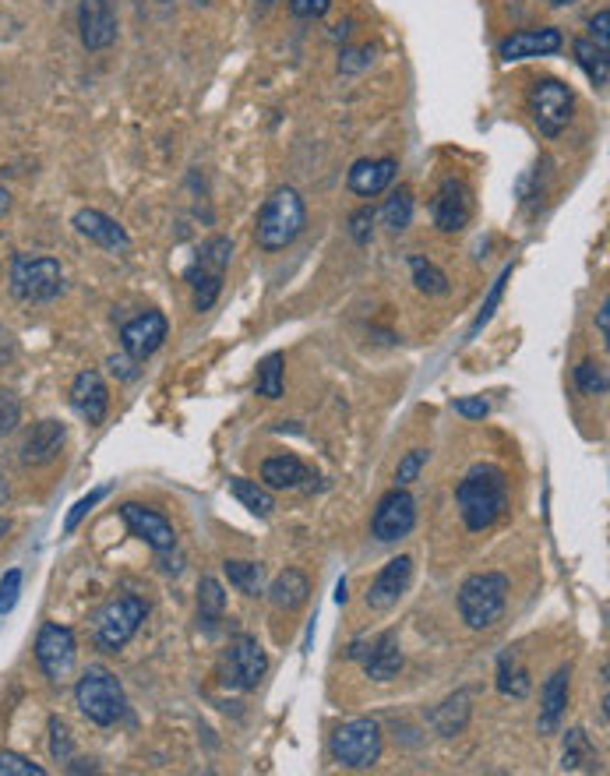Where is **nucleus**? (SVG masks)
I'll return each mask as SVG.
<instances>
[{
	"instance_id": "obj_1",
	"label": "nucleus",
	"mask_w": 610,
	"mask_h": 776,
	"mask_svg": "<svg viewBox=\"0 0 610 776\" xmlns=\"http://www.w3.org/2000/svg\"><path fill=\"white\" fill-rule=\"evenodd\" d=\"M456 501H459V516L466 523V529L473 534H483L491 529L504 505H508V484L498 466H473L470 474L462 477V484L456 487Z\"/></svg>"
},
{
	"instance_id": "obj_2",
	"label": "nucleus",
	"mask_w": 610,
	"mask_h": 776,
	"mask_svg": "<svg viewBox=\"0 0 610 776\" xmlns=\"http://www.w3.org/2000/svg\"><path fill=\"white\" fill-rule=\"evenodd\" d=\"M308 227V206L297 188H279L258 212L254 240L261 251H282Z\"/></svg>"
},
{
	"instance_id": "obj_3",
	"label": "nucleus",
	"mask_w": 610,
	"mask_h": 776,
	"mask_svg": "<svg viewBox=\"0 0 610 776\" xmlns=\"http://www.w3.org/2000/svg\"><path fill=\"white\" fill-rule=\"evenodd\" d=\"M508 604V579L501 571H477L459 586V615L473 631L494 628Z\"/></svg>"
},
{
	"instance_id": "obj_4",
	"label": "nucleus",
	"mask_w": 610,
	"mask_h": 776,
	"mask_svg": "<svg viewBox=\"0 0 610 776\" xmlns=\"http://www.w3.org/2000/svg\"><path fill=\"white\" fill-rule=\"evenodd\" d=\"M74 703L96 727H113L124 717V688L107 667H89L74 685Z\"/></svg>"
},
{
	"instance_id": "obj_5",
	"label": "nucleus",
	"mask_w": 610,
	"mask_h": 776,
	"mask_svg": "<svg viewBox=\"0 0 610 776\" xmlns=\"http://www.w3.org/2000/svg\"><path fill=\"white\" fill-rule=\"evenodd\" d=\"M11 290L26 304H47L64 290L60 261L47 255H18L11 261Z\"/></svg>"
},
{
	"instance_id": "obj_6",
	"label": "nucleus",
	"mask_w": 610,
	"mask_h": 776,
	"mask_svg": "<svg viewBox=\"0 0 610 776\" xmlns=\"http://www.w3.org/2000/svg\"><path fill=\"white\" fill-rule=\"evenodd\" d=\"M233 258V240L230 237H212L201 243V251L194 265L188 269V282L194 286V311H209L219 290H222V276L230 269Z\"/></svg>"
},
{
	"instance_id": "obj_7",
	"label": "nucleus",
	"mask_w": 610,
	"mask_h": 776,
	"mask_svg": "<svg viewBox=\"0 0 610 776\" xmlns=\"http://www.w3.org/2000/svg\"><path fill=\"white\" fill-rule=\"evenodd\" d=\"M381 727L368 717L342 724L332 734V759L346 769H371L381 759Z\"/></svg>"
},
{
	"instance_id": "obj_8",
	"label": "nucleus",
	"mask_w": 610,
	"mask_h": 776,
	"mask_svg": "<svg viewBox=\"0 0 610 776\" xmlns=\"http://www.w3.org/2000/svg\"><path fill=\"white\" fill-rule=\"evenodd\" d=\"M576 110V96L572 89L558 78H540L530 89V117L543 138H558Z\"/></svg>"
},
{
	"instance_id": "obj_9",
	"label": "nucleus",
	"mask_w": 610,
	"mask_h": 776,
	"mask_svg": "<svg viewBox=\"0 0 610 776\" xmlns=\"http://www.w3.org/2000/svg\"><path fill=\"white\" fill-rule=\"evenodd\" d=\"M146 615H149V607L141 604L138 597L110 600L96 615V646L107 649V653L124 649L134 639V631L141 628V621H146Z\"/></svg>"
},
{
	"instance_id": "obj_10",
	"label": "nucleus",
	"mask_w": 610,
	"mask_h": 776,
	"mask_svg": "<svg viewBox=\"0 0 610 776\" xmlns=\"http://www.w3.org/2000/svg\"><path fill=\"white\" fill-rule=\"evenodd\" d=\"M266 670H269V660H266V649L258 646V639L237 636L230 643L227 660H222V685L233 692H251L266 678Z\"/></svg>"
},
{
	"instance_id": "obj_11",
	"label": "nucleus",
	"mask_w": 610,
	"mask_h": 776,
	"mask_svg": "<svg viewBox=\"0 0 610 776\" xmlns=\"http://www.w3.org/2000/svg\"><path fill=\"white\" fill-rule=\"evenodd\" d=\"M36 660L43 667V674L50 682H68L74 660H78V643H74V631L64 625H43L36 636Z\"/></svg>"
},
{
	"instance_id": "obj_12",
	"label": "nucleus",
	"mask_w": 610,
	"mask_h": 776,
	"mask_svg": "<svg viewBox=\"0 0 610 776\" xmlns=\"http://www.w3.org/2000/svg\"><path fill=\"white\" fill-rule=\"evenodd\" d=\"M417 526V501L410 498V491H402V487H396V491H389L378 508H374V519H371V537L381 540V544H396L402 540L410 529Z\"/></svg>"
},
{
	"instance_id": "obj_13",
	"label": "nucleus",
	"mask_w": 610,
	"mask_h": 776,
	"mask_svg": "<svg viewBox=\"0 0 610 776\" xmlns=\"http://www.w3.org/2000/svg\"><path fill=\"white\" fill-rule=\"evenodd\" d=\"M431 216H434V227L441 233L466 230V222H470V216H473V195H470V188H466L462 180L449 177L438 188L434 201H431Z\"/></svg>"
},
{
	"instance_id": "obj_14",
	"label": "nucleus",
	"mask_w": 610,
	"mask_h": 776,
	"mask_svg": "<svg viewBox=\"0 0 610 776\" xmlns=\"http://www.w3.org/2000/svg\"><path fill=\"white\" fill-rule=\"evenodd\" d=\"M78 32L86 50H107L117 43L113 0H78Z\"/></svg>"
},
{
	"instance_id": "obj_15",
	"label": "nucleus",
	"mask_w": 610,
	"mask_h": 776,
	"mask_svg": "<svg viewBox=\"0 0 610 776\" xmlns=\"http://www.w3.org/2000/svg\"><path fill=\"white\" fill-rule=\"evenodd\" d=\"M120 519L128 523V529L138 537V540H146L152 550H173L177 547V534H173V526L167 516H159L156 508H146V505H138V501H124L120 505Z\"/></svg>"
},
{
	"instance_id": "obj_16",
	"label": "nucleus",
	"mask_w": 610,
	"mask_h": 776,
	"mask_svg": "<svg viewBox=\"0 0 610 776\" xmlns=\"http://www.w3.org/2000/svg\"><path fill=\"white\" fill-rule=\"evenodd\" d=\"M167 332H170L167 315H162V311H146V315L131 318L124 329H120V342H124V354L141 364V360H149L159 350L162 339H167Z\"/></svg>"
},
{
	"instance_id": "obj_17",
	"label": "nucleus",
	"mask_w": 610,
	"mask_h": 776,
	"mask_svg": "<svg viewBox=\"0 0 610 776\" xmlns=\"http://www.w3.org/2000/svg\"><path fill=\"white\" fill-rule=\"evenodd\" d=\"M564 47V36L561 29H522V32H512L508 39H501L498 47V57L504 60V64H519V60H533V57H551Z\"/></svg>"
},
{
	"instance_id": "obj_18",
	"label": "nucleus",
	"mask_w": 610,
	"mask_h": 776,
	"mask_svg": "<svg viewBox=\"0 0 610 776\" xmlns=\"http://www.w3.org/2000/svg\"><path fill=\"white\" fill-rule=\"evenodd\" d=\"M71 227L78 230V237H86L89 243H96V248H107V251H117V255H124L131 248L128 230L120 227L117 219H110L107 212H99V209L74 212Z\"/></svg>"
},
{
	"instance_id": "obj_19",
	"label": "nucleus",
	"mask_w": 610,
	"mask_h": 776,
	"mask_svg": "<svg viewBox=\"0 0 610 776\" xmlns=\"http://www.w3.org/2000/svg\"><path fill=\"white\" fill-rule=\"evenodd\" d=\"M410 579H413V558L410 555L392 558L389 565L378 571V579L371 583L368 607L371 610H392L399 604V597L406 594V589H410Z\"/></svg>"
},
{
	"instance_id": "obj_20",
	"label": "nucleus",
	"mask_w": 610,
	"mask_h": 776,
	"mask_svg": "<svg viewBox=\"0 0 610 776\" xmlns=\"http://www.w3.org/2000/svg\"><path fill=\"white\" fill-rule=\"evenodd\" d=\"M71 406L86 417L92 427L107 420L110 410V392H107V381L99 371H81L71 385Z\"/></svg>"
},
{
	"instance_id": "obj_21",
	"label": "nucleus",
	"mask_w": 610,
	"mask_h": 776,
	"mask_svg": "<svg viewBox=\"0 0 610 776\" xmlns=\"http://www.w3.org/2000/svg\"><path fill=\"white\" fill-rule=\"evenodd\" d=\"M399 173V162L392 156L384 159H357L350 170V191L360 198H378Z\"/></svg>"
},
{
	"instance_id": "obj_22",
	"label": "nucleus",
	"mask_w": 610,
	"mask_h": 776,
	"mask_svg": "<svg viewBox=\"0 0 610 776\" xmlns=\"http://www.w3.org/2000/svg\"><path fill=\"white\" fill-rule=\"evenodd\" d=\"M64 438H68V431H64V424H60V420H39L29 431L26 445H22V462L26 466L53 462L60 456V448H64Z\"/></svg>"
},
{
	"instance_id": "obj_23",
	"label": "nucleus",
	"mask_w": 610,
	"mask_h": 776,
	"mask_svg": "<svg viewBox=\"0 0 610 776\" xmlns=\"http://www.w3.org/2000/svg\"><path fill=\"white\" fill-rule=\"evenodd\" d=\"M568 678H572V667H558L551 678H547L543 692H540V720L537 730L540 734H554L561 717H564V706H568Z\"/></svg>"
},
{
	"instance_id": "obj_24",
	"label": "nucleus",
	"mask_w": 610,
	"mask_h": 776,
	"mask_svg": "<svg viewBox=\"0 0 610 776\" xmlns=\"http://www.w3.org/2000/svg\"><path fill=\"white\" fill-rule=\"evenodd\" d=\"M360 657H363V670H368L371 682H392L402 670V649H399L396 631H384V636L374 639L371 649L360 653Z\"/></svg>"
},
{
	"instance_id": "obj_25",
	"label": "nucleus",
	"mask_w": 610,
	"mask_h": 776,
	"mask_svg": "<svg viewBox=\"0 0 610 776\" xmlns=\"http://www.w3.org/2000/svg\"><path fill=\"white\" fill-rule=\"evenodd\" d=\"M308 597H311V579L303 576L300 568L279 571V576L272 579V586H269V600H272L279 610H287V615L300 610L303 604H308Z\"/></svg>"
},
{
	"instance_id": "obj_26",
	"label": "nucleus",
	"mask_w": 610,
	"mask_h": 776,
	"mask_svg": "<svg viewBox=\"0 0 610 776\" xmlns=\"http://www.w3.org/2000/svg\"><path fill=\"white\" fill-rule=\"evenodd\" d=\"M303 480H311V474L297 456H272L261 462V484L269 491H297V487H303Z\"/></svg>"
},
{
	"instance_id": "obj_27",
	"label": "nucleus",
	"mask_w": 610,
	"mask_h": 776,
	"mask_svg": "<svg viewBox=\"0 0 610 776\" xmlns=\"http://www.w3.org/2000/svg\"><path fill=\"white\" fill-rule=\"evenodd\" d=\"M572 53H576V64L586 71V78L593 81L597 89H607L610 81V60H607V50H600L593 39H576L572 43Z\"/></svg>"
},
{
	"instance_id": "obj_28",
	"label": "nucleus",
	"mask_w": 610,
	"mask_h": 776,
	"mask_svg": "<svg viewBox=\"0 0 610 776\" xmlns=\"http://www.w3.org/2000/svg\"><path fill=\"white\" fill-rule=\"evenodd\" d=\"M473 699H470V692H456L452 699H444L438 709H434V727H438V734H444V738H452V734H459L466 724H470V706Z\"/></svg>"
},
{
	"instance_id": "obj_29",
	"label": "nucleus",
	"mask_w": 610,
	"mask_h": 776,
	"mask_svg": "<svg viewBox=\"0 0 610 776\" xmlns=\"http://www.w3.org/2000/svg\"><path fill=\"white\" fill-rule=\"evenodd\" d=\"M222 610H227V594H222L219 579L206 576L198 583V621L206 631H216L222 621Z\"/></svg>"
},
{
	"instance_id": "obj_30",
	"label": "nucleus",
	"mask_w": 610,
	"mask_h": 776,
	"mask_svg": "<svg viewBox=\"0 0 610 776\" xmlns=\"http://www.w3.org/2000/svg\"><path fill=\"white\" fill-rule=\"evenodd\" d=\"M230 491H233V498H237L243 508H248V513H254L258 519H269V516H272L276 498L269 495L266 484L248 480V477H233V480H230Z\"/></svg>"
},
{
	"instance_id": "obj_31",
	"label": "nucleus",
	"mask_w": 610,
	"mask_h": 776,
	"mask_svg": "<svg viewBox=\"0 0 610 776\" xmlns=\"http://www.w3.org/2000/svg\"><path fill=\"white\" fill-rule=\"evenodd\" d=\"M410 276L417 282V290L427 294V297H444V294H449V276H444L434 261H427L420 255L410 258Z\"/></svg>"
},
{
	"instance_id": "obj_32",
	"label": "nucleus",
	"mask_w": 610,
	"mask_h": 776,
	"mask_svg": "<svg viewBox=\"0 0 610 776\" xmlns=\"http://www.w3.org/2000/svg\"><path fill=\"white\" fill-rule=\"evenodd\" d=\"M597 763V748L589 742V734L582 727L568 730L564 734V755H561V766L564 769H586Z\"/></svg>"
},
{
	"instance_id": "obj_33",
	"label": "nucleus",
	"mask_w": 610,
	"mask_h": 776,
	"mask_svg": "<svg viewBox=\"0 0 610 776\" xmlns=\"http://www.w3.org/2000/svg\"><path fill=\"white\" fill-rule=\"evenodd\" d=\"M381 222L389 230L402 233L406 227L413 222V191L410 188H396L392 198L384 201V209H381Z\"/></svg>"
},
{
	"instance_id": "obj_34",
	"label": "nucleus",
	"mask_w": 610,
	"mask_h": 776,
	"mask_svg": "<svg viewBox=\"0 0 610 776\" xmlns=\"http://www.w3.org/2000/svg\"><path fill=\"white\" fill-rule=\"evenodd\" d=\"M498 692L501 696H516V699H522L526 692H530V674H526V667H519L512 653H504L498 660Z\"/></svg>"
},
{
	"instance_id": "obj_35",
	"label": "nucleus",
	"mask_w": 610,
	"mask_h": 776,
	"mask_svg": "<svg viewBox=\"0 0 610 776\" xmlns=\"http://www.w3.org/2000/svg\"><path fill=\"white\" fill-rule=\"evenodd\" d=\"M222 571H227V579L240 589V594H248V597L261 594L266 568H261L258 561H227V565H222Z\"/></svg>"
},
{
	"instance_id": "obj_36",
	"label": "nucleus",
	"mask_w": 610,
	"mask_h": 776,
	"mask_svg": "<svg viewBox=\"0 0 610 776\" xmlns=\"http://www.w3.org/2000/svg\"><path fill=\"white\" fill-rule=\"evenodd\" d=\"M258 396L279 399L282 396V354H269L258 367Z\"/></svg>"
},
{
	"instance_id": "obj_37",
	"label": "nucleus",
	"mask_w": 610,
	"mask_h": 776,
	"mask_svg": "<svg viewBox=\"0 0 610 776\" xmlns=\"http://www.w3.org/2000/svg\"><path fill=\"white\" fill-rule=\"evenodd\" d=\"M576 385L582 396H607V367L597 360H582L576 367Z\"/></svg>"
},
{
	"instance_id": "obj_38",
	"label": "nucleus",
	"mask_w": 610,
	"mask_h": 776,
	"mask_svg": "<svg viewBox=\"0 0 610 776\" xmlns=\"http://www.w3.org/2000/svg\"><path fill=\"white\" fill-rule=\"evenodd\" d=\"M50 755L57 763H68L74 755V745H71V730L68 724L60 717H50Z\"/></svg>"
},
{
	"instance_id": "obj_39",
	"label": "nucleus",
	"mask_w": 610,
	"mask_h": 776,
	"mask_svg": "<svg viewBox=\"0 0 610 776\" xmlns=\"http://www.w3.org/2000/svg\"><path fill=\"white\" fill-rule=\"evenodd\" d=\"M18 594H22V568H11L4 571V579H0V615H11Z\"/></svg>"
},
{
	"instance_id": "obj_40",
	"label": "nucleus",
	"mask_w": 610,
	"mask_h": 776,
	"mask_svg": "<svg viewBox=\"0 0 610 776\" xmlns=\"http://www.w3.org/2000/svg\"><path fill=\"white\" fill-rule=\"evenodd\" d=\"M43 773H47L43 766L29 763L26 755H18V752L0 755V776H43Z\"/></svg>"
},
{
	"instance_id": "obj_41",
	"label": "nucleus",
	"mask_w": 610,
	"mask_h": 776,
	"mask_svg": "<svg viewBox=\"0 0 610 776\" xmlns=\"http://www.w3.org/2000/svg\"><path fill=\"white\" fill-rule=\"evenodd\" d=\"M18 420H22V402H18L14 392H4V388H0V438L11 435Z\"/></svg>"
},
{
	"instance_id": "obj_42",
	"label": "nucleus",
	"mask_w": 610,
	"mask_h": 776,
	"mask_svg": "<svg viewBox=\"0 0 610 776\" xmlns=\"http://www.w3.org/2000/svg\"><path fill=\"white\" fill-rule=\"evenodd\" d=\"M423 462H427V448H413V452H406L402 462H399V469H396V484H399V487L413 484V480L420 477Z\"/></svg>"
},
{
	"instance_id": "obj_43",
	"label": "nucleus",
	"mask_w": 610,
	"mask_h": 776,
	"mask_svg": "<svg viewBox=\"0 0 610 776\" xmlns=\"http://www.w3.org/2000/svg\"><path fill=\"white\" fill-rule=\"evenodd\" d=\"M103 498H107V487H96L92 495H86V498H81V501L71 508V513H68V519H64V534H74V529H78V523L86 519V516H89L92 508H96L99 501H103Z\"/></svg>"
},
{
	"instance_id": "obj_44",
	"label": "nucleus",
	"mask_w": 610,
	"mask_h": 776,
	"mask_svg": "<svg viewBox=\"0 0 610 776\" xmlns=\"http://www.w3.org/2000/svg\"><path fill=\"white\" fill-rule=\"evenodd\" d=\"M350 237L357 243H371V237H374V209H357L350 216Z\"/></svg>"
},
{
	"instance_id": "obj_45",
	"label": "nucleus",
	"mask_w": 610,
	"mask_h": 776,
	"mask_svg": "<svg viewBox=\"0 0 610 776\" xmlns=\"http://www.w3.org/2000/svg\"><path fill=\"white\" fill-rule=\"evenodd\" d=\"M508 276H512V269H504V272H501V279L494 282V290H491V297L483 300V308H480V315H477V321H473V332H480L483 325L491 321V315H494V308H498V300H501V290H504Z\"/></svg>"
},
{
	"instance_id": "obj_46",
	"label": "nucleus",
	"mask_w": 610,
	"mask_h": 776,
	"mask_svg": "<svg viewBox=\"0 0 610 776\" xmlns=\"http://www.w3.org/2000/svg\"><path fill=\"white\" fill-rule=\"evenodd\" d=\"M332 8V0H290V11L297 18H308V22H314V18H324Z\"/></svg>"
},
{
	"instance_id": "obj_47",
	"label": "nucleus",
	"mask_w": 610,
	"mask_h": 776,
	"mask_svg": "<svg viewBox=\"0 0 610 776\" xmlns=\"http://www.w3.org/2000/svg\"><path fill=\"white\" fill-rule=\"evenodd\" d=\"M589 39L600 47V50H610V11H597L593 22H589Z\"/></svg>"
},
{
	"instance_id": "obj_48",
	"label": "nucleus",
	"mask_w": 610,
	"mask_h": 776,
	"mask_svg": "<svg viewBox=\"0 0 610 776\" xmlns=\"http://www.w3.org/2000/svg\"><path fill=\"white\" fill-rule=\"evenodd\" d=\"M374 60V53H371V47H360V50H346L342 53V60H339V71H363Z\"/></svg>"
},
{
	"instance_id": "obj_49",
	"label": "nucleus",
	"mask_w": 610,
	"mask_h": 776,
	"mask_svg": "<svg viewBox=\"0 0 610 776\" xmlns=\"http://www.w3.org/2000/svg\"><path fill=\"white\" fill-rule=\"evenodd\" d=\"M456 414L466 420H483L487 414H491V406H487L483 399H456Z\"/></svg>"
},
{
	"instance_id": "obj_50",
	"label": "nucleus",
	"mask_w": 610,
	"mask_h": 776,
	"mask_svg": "<svg viewBox=\"0 0 610 776\" xmlns=\"http://www.w3.org/2000/svg\"><path fill=\"white\" fill-rule=\"evenodd\" d=\"M138 360H131L128 354L124 357H110V371L117 375V378H124V381H131V378H138V367H134Z\"/></svg>"
},
{
	"instance_id": "obj_51",
	"label": "nucleus",
	"mask_w": 610,
	"mask_h": 776,
	"mask_svg": "<svg viewBox=\"0 0 610 776\" xmlns=\"http://www.w3.org/2000/svg\"><path fill=\"white\" fill-rule=\"evenodd\" d=\"M11 357H14V339H11V332L4 329V325H0V364L11 360Z\"/></svg>"
},
{
	"instance_id": "obj_52",
	"label": "nucleus",
	"mask_w": 610,
	"mask_h": 776,
	"mask_svg": "<svg viewBox=\"0 0 610 776\" xmlns=\"http://www.w3.org/2000/svg\"><path fill=\"white\" fill-rule=\"evenodd\" d=\"M597 329H600L603 339L610 336V304H607V300L600 304V311H597Z\"/></svg>"
},
{
	"instance_id": "obj_53",
	"label": "nucleus",
	"mask_w": 610,
	"mask_h": 776,
	"mask_svg": "<svg viewBox=\"0 0 610 776\" xmlns=\"http://www.w3.org/2000/svg\"><path fill=\"white\" fill-rule=\"evenodd\" d=\"M4 212H11V195H8L4 183H0V216H4Z\"/></svg>"
},
{
	"instance_id": "obj_54",
	"label": "nucleus",
	"mask_w": 610,
	"mask_h": 776,
	"mask_svg": "<svg viewBox=\"0 0 610 776\" xmlns=\"http://www.w3.org/2000/svg\"><path fill=\"white\" fill-rule=\"evenodd\" d=\"M8 501V484H4V477H0V505Z\"/></svg>"
},
{
	"instance_id": "obj_55",
	"label": "nucleus",
	"mask_w": 610,
	"mask_h": 776,
	"mask_svg": "<svg viewBox=\"0 0 610 776\" xmlns=\"http://www.w3.org/2000/svg\"><path fill=\"white\" fill-rule=\"evenodd\" d=\"M8 526H11V523H8V516H4V513H0V537H4V534H8Z\"/></svg>"
},
{
	"instance_id": "obj_56",
	"label": "nucleus",
	"mask_w": 610,
	"mask_h": 776,
	"mask_svg": "<svg viewBox=\"0 0 610 776\" xmlns=\"http://www.w3.org/2000/svg\"><path fill=\"white\" fill-rule=\"evenodd\" d=\"M547 4H554V8H564V4H576V0H547Z\"/></svg>"
},
{
	"instance_id": "obj_57",
	"label": "nucleus",
	"mask_w": 610,
	"mask_h": 776,
	"mask_svg": "<svg viewBox=\"0 0 610 776\" xmlns=\"http://www.w3.org/2000/svg\"><path fill=\"white\" fill-rule=\"evenodd\" d=\"M254 4H258V8H272V4H276V0H254Z\"/></svg>"
},
{
	"instance_id": "obj_58",
	"label": "nucleus",
	"mask_w": 610,
	"mask_h": 776,
	"mask_svg": "<svg viewBox=\"0 0 610 776\" xmlns=\"http://www.w3.org/2000/svg\"><path fill=\"white\" fill-rule=\"evenodd\" d=\"M162 4H167V0H162Z\"/></svg>"
}]
</instances>
